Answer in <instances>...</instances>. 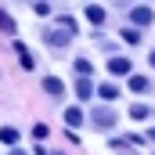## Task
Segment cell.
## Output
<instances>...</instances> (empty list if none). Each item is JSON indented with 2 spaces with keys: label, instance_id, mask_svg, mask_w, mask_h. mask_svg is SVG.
<instances>
[{
  "label": "cell",
  "instance_id": "21",
  "mask_svg": "<svg viewBox=\"0 0 155 155\" xmlns=\"http://www.w3.org/2000/svg\"><path fill=\"white\" fill-rule=\"evenodd\" d=\"M112 4H126V0H112Z\"/></svg>",
  "mask_w": 155,
  "mask_h": 155
},
{
  "label": "cell",
  "instance_id": "17",
  "mask_svg": "<svg viewBox=\"0 0 155 155\" xmlns=\"http://www.w3.org/2000/svg\"><path fill=\"white\" fill-rule=\"evenodd\" d=\"M123 40L134 47V43H141V33H137V29H123Z\"/></svg>",
  "mask_w": 155,
  "mask_h": 155
},
{
  "label": "cell",
  "instance_id": "5",
  "mask_svg": "<svg viewBox=\"0 0 155 155\" xmlns=\"http://www.w3.org/2000/svg\"><path fill=\"white\" fill-rule=\"evenodd\" d=\"M108 72L112 76H130V58H108Z\"/></svg>",
  "mask_w": 155,
  "mask_h": 155
},
{
  "label": "cell",
  "instance_id": "14",
  "mask_svg": "<svg viewBox=\"0 0 155 155\" xmlns=\"http://www.w3.org/2000/svg\"><path fill=\"white\" fill-rule=\"evenodd\" d=\"M0 29H4V33H11V36H15V29H18V25H15V18H11L7 11H0Z\"/></svg>",
  "mask_w": 155,
  "mask_h": 155
},
{
  "label": "cell",
  "instance_id": "11",
  "mask_svg": "<svg viewBox=\"0 0 155 155\" xmlns=\"http://www.w3.org/2000/svg\"><path fill=\"white\" fill-rule=\"evenodd\" d=\"M126 116H130V119H137V123H144V119L152 116V108H148V105H134V108H130Z\"/></svg>",
  "mask_w": 155,
  "mask_h": 155
},
{
  "label": "cell",
  "instance_id": "4",
  "mask_svg": "<svg viewBox=\"0 0 155 155\" xmlns=\"http://www.w3.org/2000/svg\"><path fill=\"white\" fill-rule=\"evenodd\" d=\"M15 54H18V61H22V69H36V58L29 54V47H25V43H18V40H15Z\"/></svg>",
  "mask_w": 155,
  "mask_h": 155
},
{
  "label": "cell",
  "instance_id": "10",
  "mask_svg": "<svg viewBox=\"0 0 155 155\" xmlns=\"http://www.w3.org/2000/svg\"><path fill=\"white\" fill-rule=\"evenodd\" d=\"M18 137H22V134H18L15 126H0V141H4V144H18Z\"/></svg>",
  "mask_w": 155,
  "mask_h": 155
},
{
  "label": "cell",
  "instance_id": "9",
  "mask_svg": "<svg viewBox=\"0 0 155 155\" xmlns=\"http://www.w3.org/2000/svg\"><path fill=\"white\" fill-rule=\"evenodd\" d=\"M130 90H134V94H148V90H152V83H148L144 76H130Z\"/></svg>",
  "mask_w": 155,
  "mask_h": 155
},
{
  "label": "cell",
  "instance_id": "8",
  "mask_svg": "<svg viewBox=\"0 0 155 155\" xmlns=\"http://www.w3.org/2000/svg\"><path fill=\"white\" fill-rule=\"evenodd\" d=\"M87 22H90V25H105V11H101L97 4H90V7H87Z\"/></svg>",
  "mask_w": 155,
  "mask_h": 155
},
{
  "label": "cell",
  "instance_id": "22",
  "mask_svg": "<svg viewBox=\"0 0 155 155\" xmlns=\"http://www.w3.org/2000/svg\"><path fill=\"white\" fill-rule=\"evenodd\" d=\"M58 155H65V152H58Z\"/></svg>",
  "mask_w": 155,
  "mask_h": 155
},
{
  "label": "cell",
  "instance_id": "16",
  "mask_svg": "<svg viewBox=\"0 0 155 155\" xmlns=\"http://www.w3.org/2000/svg\"><path fill=\"white\" fill-rule=\"evenodd\" d=\"M90 69H94V65H90L87 58H76V76H90Z\"/></svg>",
  "mask_w": 155,
  "mask_h": 155
},
{
  "label": "cell",
  "instance_id": "2",
  "mask_svg": "<svg viewBox=\"0 0 155 155\" xmlns=\"http://www.w3.org/2000/svg\"><path fill=\"white\" fill-rule=\"evenodd\" d=\"M116 123H119V116L112 108H94V112H90V126H94V130H112Z\"/></svg>",
  "mask_w": 155,
  "mask_h": 155
},
{
  "label": "cell",
  "instance_id": "18",
  "mask_svg": "<svg viewBox=\"0 0 155 155\" xmlns=\"http://www.w3.org/2000/svg\"><path fill=\"white\" fill-rule=\"evenodd\" d=\"M47 134H51V130H47V123H36V126H33V137H36V141H43Z\"/></svg>",
  "mask_w": 155,
  "mask_h": 155
},
{
  "label": "cell",
  "instance_id": "6",
  "mask_svg": "<svg viewBox=\"0 0 155 155\" xmlns=\"http://www.w3.org/2000/svg\"><path fill=\"white\" fill-rule=\"evenodd\" d=\"M76 97H79V101H90V97H94V83H90L87 76L76 79Z\"/></svg>",
  "mask_w": 155,
  "mask_h": 155
},
{
  "label": "cell",
  "instance_id": "1",
  "mask_svg": "<svg viewBox=\"0 0 155 155\" xmlns=\"http://www.w3.org/2000/svg\"><path fill=\"white\" fill-rule=\"evenodd\" d=\"M72 36H76V22H72L69 15H58L54 25L43 29V40H47L51 47H69V40H72Z\"/></svg>",
  "mask_w": 155,
  "mask_h": 155
},
{
  "label": "cell",
  "instance_id": "15",
  "mask_svg": "<svg viewBox=\"0 0 155 155\" xmlns=\"http://www.w3.org/2000/svg\"><path fill=\"white\" fill-rule=\"evenodd\" d=\"M33 11H36L40 18H47V15H51V4H47V0H33Z\"/></svg>",
  "mask_w": 155,
  "mask_h": 155
},
{
  "label": "cell",
  "instance_id": "3",
  "mask_svg": "<svg viewBox=\"0 0 155 155\" xmlns=\"http://www.w3.org/2000/svg\"><path fill=\"white\" fill-rule=\"evenodd\" d=\"M130 22H134V25H152L155 11L152 7H130Z\"/></svg>",
  "mask_w": 155,
  "mask_h": 155
},
{
  "label": "cell",
  "instance_id": "19",
  "mask_svg": "<svg viewBox=\"0 0 155 155\" xmlns=\"http://www.w3.org/2000/svg\"><path fill=\"white\" fill-rule=\"evenodd\" d=\"M11 155H25V152H22V148H15V144H11Z\"/></svg>",
  "mask_w": 155,
  "mask_h": 155
},
{
  "label": "cell",
  "instance_id": "12",
  "mask_svg": "<svg viewBox=\"0 0 155 155\" xmlns=\"http://www.w3.org/2000/svg\"><path fill=\"white\" fill-rule=\"evenodd\" d=\"M97 94H101L105 101H112V97H119V87H116V83H101V87H97Z\"/></svg>",
  "mask_w": 155,
  "mask_h": 155
},
{
  "label": "cell",
  "instance_id": "7",
  "mask_svg": "<svg viewBox=\"0 0 155 155\" xmlns=\"http://www.w3.org/2000/svg\"><path fill=\"white\" fill-rule=\"evenodd\" d=\"M43 90H47L51 97H61V90H65V83H61L58 76H47V79H43Z\"/></svg>",
  "mask_w": 155,
  "mask_h": 155
},
{
  "label": "cell",
  "instance_id": "20",
  "mask_svg": "<svg viewBox=\"0 0 155 155\" xmlns=\"http://www.w3.org/2000/svg\"><path fill=\"white\" fill-rule=\"evenodd\" d=\"M148 61H152V69H155V51H152V58H148Z\"/></svg>",
  "mask_w": 155,
  "mask_h": 155
},
{
  "label": "cell",
  "instance_id": "13",
  "mask_svg": "<svg viewBox=\"0 0 155 155\" xmlns=\"http://www.w3.org/2000/svg\"><path fill=\"white\" fill-rule=\"evenodd\" d=\"M83 123V108H69L65 112V126H79Z\"/></svg>",
  "mask_w": 155,
  "mask_h": 155
}]
</instances>
